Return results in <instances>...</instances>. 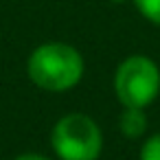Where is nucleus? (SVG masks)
Returning <instances> with one entry per match:
<instances>
[{
  "mask_svg": "<svg viewBox=\"0 0 160 160\" xmlns=\"http://www.w3.org/2000/svg\"><path fill=\"white\" fill-rule=\"evenodd\" d=\"M83 70L81 53L64 42H46L38 46L27 62L29 79L48 92H66L75 88L81 81Z\"/></svg>",
  "mask_w": 160,
  "mask_h": 160,
  "instance_id": "nucleus-1",
  "label": "nucleus"
},
{
  "mask_svg": "<svg viewBox=\"0 0 160 160\" xmlns=\"http://www.w3.org/2000/svg\"><path fill=\"white\" fill-rule=\"evenodd\" d=\"M51 147L59 160H99L103 151V132L92 116L70 112L53 125Z\"/></svg>",
  "mask_w": 160,
  "mask_h": 160,
  "instance_id": "nucleus-2",
  "label": "nucleus"
},
{
  "mask_svg": "<svg viewBox=\"0 0 160 160\" xmlns=\"http://www.w3.org/2000/svg\"><path fill=\"white\" fill-rule=\"evenodd\" d=\"M114 94L123 108H149L160 94V68L147 55L125 57L114 72Z\"/></svg>",
  "mask_w": 160,
  "mask_h": 160,
  "instance_id": "nucleus-3",
  "label": "nucleus"
},
{
  "mask_svg": "<svg viewBox=\"0 0 160 160\" xmlns=\"http://www.w3.org/2000/svg\"><path fill=\"white\" fill-rule=\"evenodd\" d=\"M149 127V118L145 114V110L140 108H123L121 116H118V129L125 138H142L145 132Z\"/></svg>",
  "mask_w": 160,
  "mask_h": 160,
  "instance_id": "nucleus-4",
  "label": "nucleus"
},
{
  "mask_svg": "<svg viewBox=\"0 0 160 160\" xmlns=\"http://www.w3.org/2000/svg\"><path fill=\"white\" fill-rule=\"evenodd\" d=\"M134 5L145 20L160 27V0H134Z\"/></svg>",
  "mask_w": 160,
  "mask_h": 160,
  "instance_id": "nucleus-5",
  "label": "nucleus"
},
{
  "mask_svg": "<svg viewBox=\"0 0 160 160\" xmlns=\"http://www.w3.org/2000/svg\"><path fill=\"white\" fill-rule=\"evenodd\" d=\"M138 160H160V132L145 138L138 151Z\"/></svg>",
  "mask_w": 160,
  "mask_h": 160,
  "instance_id": "nucleus-6",
  "label": "nucleus"
},
{
  "mask_svg": "<svg viewBox=\"0 0 160 160\" xmlns=\"http://www.w3.org/2000/svg\"><path fill=\"white\" fill-rule=\"evenodd\" d=\"M13 160H51V158H46L42 153H22V156H18Z\"/></svg>",
  "mask_w": 160,
  "mask_h": 160,
  "instance_id": "nucleus-7",
  "label": "nucleus"
},
{
  "mask_svg": "<svg viewBox=\"0 0 160 160\" xmlns=\"http://www.w3.org/2000/svg\"><path fill=\"white\" fill-rule=\"evenodd\" d=\"M110 2H116V5H121V2H127V0H110Z\"/></svg>",
  "mask_w": 160,
  "mask_h": 160,
  "instance_id": "nucleus-8",
  "label": "nucleus"
}]
</instances>
